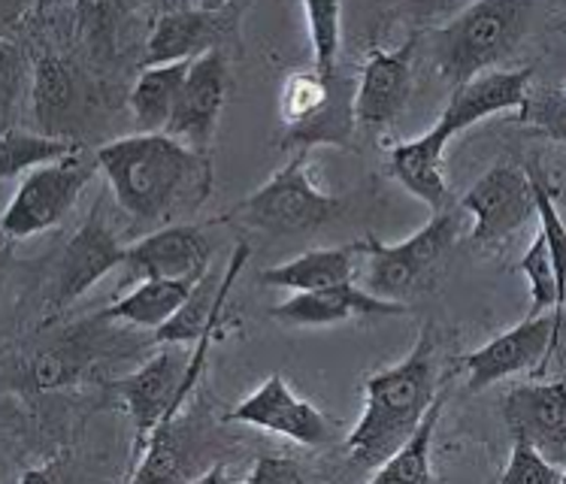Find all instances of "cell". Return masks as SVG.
<instances>
[{
    "label": "cell",
    "mask_w": 566,
    "mask_h": 484,
    "mask_svg": "<svg viewBox=\"0 0 566 484\" xmlns=\"http://www.w3.org/2000/svg\"><path fill=\"white\" fill-rule=\"evenodd\" d=\"M97 167L118 207L139 224L164 221L197 209L212 191V161L170 134H134L97 149Z\"/></svg>",
    "instance_id": "obj_1"
},
{
    "label": "cell",
    "mask_w": 566,
    "mask_h": 484,
    "mask_svg": "<svg viewBox=\"0 0 566 484\" xmlns=\"http://www.w3.org/2000/svg\"><path fill=\"white\" fill-rule=\"evenodd\" d=\"M440 355L433 327L424 324L418 343L400 364L376 369L364 381V412L346 436L355 466L379 470L394 451L416 436L421 421L440 400Z\"/></svg>",
    "instance_id": "obj_2"
},
{
    "label": "cell",
    "mask_w": 566,
    "mask_h": 484,
    "mask_svg": "<svg viewBox=\"0 0 566 484\" xmlns=\"http://www.w3.org/2000/svg\"><path fill=\"white\" fill-rule=\"evenodd\" d=\"M524 12L515 0H482L442 24L433 34V61L451 92L506 59L524 31Z\"/></svg>",
    "instance_id": "obj_3"
},
{
    "label": "cell",
    "mask_w": 566,
    "mask_h": 484,
    "mask_svg": "<svg viewBox=\"0 0 566 484\" xmlns=\"http://www.w3.org/2000/svg\"><path fill=\"white\" fill-rule=\"evenodd\" d=\"M461 236V219L458 212H437L433 219L412 233L403 242H379L367 236L358 240V254L367 257V276H364V288L381 297V301L400 303L428 282L437 266L446 261L451 245Z\"/></svg>",
    "instance_id": "obj_4"
},
{
    "label": "cell",
    "mask_w": 566,
    "mask_h": 484,
    "mask_svg": "<svg viewBox=\"0 0 566 484\" xmlns=\"http://www.w3.org/2000/svg\"><path fill=\"white\" fill-rule=\"evenodd\" d=\"M339 209V197L327 194L313 182L306 170V151H297L276 176H270L243 203H237L228 219L266 233H303L327 224Z\"/></svg>",
    "instance_id": "obj_5"
},
{
    "label": "cell",
    "mask_w": 566,
    "mask_h": 484,
    "mask_svg": "<svg viewBox=\"0 0 566 484\" xmlns=\"http://www.w3.org/2000/svg\"><path fill=\"white\" fill-rule=\"evenodd\" d=\"M188 364L179 348H164L155 358L146 360L143 367L134 369L130 376L118 379L113 388L127 406V412L134 418V463L139 466L143 454L149 449L151 436L161 427L174 424L176 412L182 409V381L188 376Z\"/></svg>",
    "instance_id": "obj_6"
},
{
    "label": "cell",
    "mask_w": 566,
    "mask_h": 484,
    "mask_svg": "<svg viewBox=\"0 0 566 484\" xmlns=\"http://www.w3.org/2000/svg\"><path fill=\"white\" fill-rule=\"evenodd\" d=\"M92 176L94 170L82 155L28 173L3 212V233L10 240H28L59 228L70 209L76 207L82 188L92 182Z\"/></svg>",
    "instance_id": "obj_7"
},
{
    "label": "cell",
    "mask_w": 566,
    "mask_h": 484,
    "mask_svg": "<svg viewBox=\"0 0 566 484\" xmlns=\"http://www.w3.org/2000/svg\"><path fill=\"white\" fill-rule=\"evenodd\" d=\"M461 209H467L473 215L470 242H475V245H500L509 236H515L524 224L539 219L531 170L509 161L494 164L461 197Z\"/></svg>",
    "instance_id": "obj_8"
},
{
    "label": "cell",
    "mask_w": 566,
    "mask_h": 484,
    "mask_svg": "<svg viewBox=\"0 0 566 484\" xmlns=\"http://www.w3.org/2000/svg\"><path fill=\"white\" fill-rule=\"evenodd\" d=\"M224 421L258 427V430L291 439V442L306 445V449H322V445H331L336 439L334 421L324 415L322 409L301 400L279 372L261 381L243 403L233 406L231 412L224 415Z\"/></svg>",
    "instance_id": "obj_9"
},
{
    "label": "cell",
    "mask_w": 566,
    "mask_h": 484,
    "mask_svg": "<svg viewBox=\"0 0 566 484\" xmlns=\"http://www.w3.org/2000/svg\"><path fill=\"white\" fill-rule=\"evenodd\" d=\"M564 327L560 312H545V315H527L524 322L515 324L506 334L494 336L491 343L470 351L463 358L467 369V388L470 391H485L491 385L533 369L543 364L557 348V336Z\"/></svg>",
    "instance_id": "obj_10"
},
{
    "label": "cell",
    "mask_w": 566,
    "mask_h": 484,
    "mask_svg": "<svg viewBox=\"0 0 566 484\" xmlns=\"http://www.w3.org/2000/svg\"><path fill=\"white\" fill-rule=\"evenodd\" d=\"M512 439L531 442L557 466H566V381L515 385L503 400Z\"/></svg>",
    "instance_id": "obj_11"
},
{
    "label": "cell",
    "mask_w": 566,
    "mask_h": 484,
    "mask_svg": "<svg viewBox=\"0 0 566 484\" xmlns=\"http://www.w3.org/2000/svg\"><path fill=\"white\" fill-rule=\"evenodd\" d=\"M224 97H228V61H224V52L216 49L203 59H197L188 70L167 134L195 151L209 155L216 130H219Z\"/></svg>",
    "instance_id": "obj_12"
},
{
    "label": "cell",
    "mask_w": 566,
    "mask_h": 484,
    "mask_svg": "<svg viewBox=\"0 0 566 484\" xmlns=\"http://www.w3.org/2000/svg\"><path fill=\"white\" fill-rule=\"evenodd\" d=\"M533 70H491L475 76L461 88H454L449 97V104L442 109V116L437 125L446 130V137H458L463 130H470L479 122H485L491 116L509 113L515 109L518 116H524L531 109L533 97L531 92Z\"/></svg>",
    "instance_id": "obj_13"
},
{
    "label": "cell",
    "mask_w": 566,
    "mask_h": 484,
    "mask_svg": "<svg viewBox=\"0 0 566 484\" xmlns=\"http://www.w3.org/2000/svg\"><path fill=\"white\" fill-rule=\"evenodd\" d=\"M416 46L418 36H409L403 46L394 52H385L379 46L370 49L358 76V101H355L358 125L364 130L388 127L409 104V94L416 85V76H412Z\"/></svg>",
    "instance_id": "obj_14"
},
{
    "label": "cell",
    "mask_w": 566,
    "mask_h": 484,
    "mask_svg": "<svg viewBox=\"0 0 566 484\" xmlns=\"http://www.w3.org/2000/svg\"><path fill=\"white\" fill-rule=\"evenodd\" d=\"M125 264L127 245H122L116 233L109 231V224L101 215V203H94L92 215L73 233V240L61 254L55 306L80 301L85 291H92L101 278Z\"/></svg>",
    "instance_id": "obj_15"
},
{
    "label": "cell",
    "mask_w": 566,
    "mask_h": 484,
    "mask_svg": "<svg viewBox=\"0 0 566 484\" xmlns=\"http://www.w3.org/2000/svg\"><path fill=\"white\" fill-rule=\"evenodd\" d=\"M212 261V245L197 224H167L127 245V278H200Z\"/></svg>",
    "instance_id": "obj_16"
},
{
    "label": "cell",
    "mask_w": 566,
    "mask_h": 484,
    "mask_svg": "<svg viewBox=\"0 0 566 484\" xmlns=\"http://www.w3.org/2000/svg\"><path fill=\"white\" fill-rule=\"evenodd\" d=\"M228 7H174L155 19L143 70L186 64L219 49Z\"/></svg>",
    "instance_id": "obj_17"
},
{
    "label": "cell",
    "mask_w": 566,
    "mask_h": 484,
    "mask_svg": "<svg viewBox=\"0 0 566 484\" xmlns=\"http://www.w3.org/2000/svg\"><path fill=\"white\" fill-rule=\"evenodd\" d=\"M406 315V303L381 301L367 288L339 285V288L294 294L285 303L270 306V318L285 327H331V324L352 322V318H388Z\"/></svg>",
    "instance_id": "obj_18"
},
{
    "label": "cell",
    "mask_w": 566,
    "mask_h": 484,
    "mask_svg": "<svg viewBox=\"0 0 566 484\" xmlns=\"http://www.w3.org/2000/svg\"><path fill=\"white\" fill-rule=\"evenodd\" d=\"M252 257V249L249 242H240L233 249L231 261L224 270L219 266H209L207 273L200 276V282L195 285V291L188 294V301L182 309L176 312V318L170 324H164L161 330L155 334V343L161 346H182V343H200V336L207 334L212 324L219 322L221 312H224V303L231 297L237 278L243 273V266L249 264Z\"/></svg>",
    "instance_id": "obj_19"
},
{
    "label": "cell",
    "mask_w": 566,
    "mask_h": 484,
    "mask_svg": "<svg viewBox=\"0 0 566 484\" xmlns=\"http://www.w3.org/2000/svg\"><path fill=\"white\" fill-rule=\"evenodd\" d=\"M449 137L440 125H433L428 134L406 139L388 149V170L409 194H416L421 203H428L433 212H442L449 200V182L442 173V155H446Z\"/></svg>",
    "instance_id": "obj_20"
},
{
    "label": "cell",
    "mask_w": 566,
    "mask_h": 484,
    "mask_svg": "<svg viewBox=\"0 0 566 484\" xmlns=\"http://www.w3.org/2000/svg\"><path fill=\"white\" fill-rule=\"evenodd\" d=\"M358 80L336 73L334 76V94L324 106L322 113L310 122L297 127H282L279 134V146L282 149H301L310 151L315 146H334V149H348L355 130H358Z\"/></svg>",
    "instance_id": "obj_21"
},
{
    "label": "cell",
    "mask_w": 566,
    "mask_h": 484,
    "mask_svg": "<svg viewBox=\"0 0 566 484\" xmlns=\"http://www.w3.org/2000/svg\"><path fill=\"white\" fill-rule=\"evenodd\" d=\"M355 254L358 245H339V249H313L294 261L276 264L264 270L258 282L270 288L297 291V294H313V291L339 288L352 285L355 278Z\"/></svg>",
    "instance_id": "obj_22"
},
{
    "label": "cell",
    "mask_w": 566,
    "mask_h": 484,
    "mask_svg": "<svg viewBox=\"0 0 566 484\" xmlns=\"http://www.w3.org/2000/svg\"><path fill=\"white\" fill-rule=\"evenodd\" d=\"M197 282L200 278H146L130 294L106 306L101 312V322H127L158 334L164 324L174 322L176 312L186 306Z\"/></svg>",
    "instance_id": "obj_23"
},
{
    "label": "cell",
    "mask_w": 566,
    "mask_h": 484,
    "mask_svg": "<svg viewBox=\"0 0 566 484\" xmlns=\"http://www.w3.org/2000/svg\"><path fill=\"white\" fill-rule=\"evenodd\" d=\"M191 64L195 61L149 67L139 73V80L130 88V113H134L139 134H167V125L174 118L176 101H179V92L186 85Z\"/></svg>",
    "instance_id": "obj_24"
},
{
    "label": "cell",
    "mask_w": 566,
    "mask_h": 484,
    "mask_svg": "<svg viewBox=\"0 0 566 484\" xmlns=\"http://www.w3.org/2000/svg\"><path fill=\"white\" fill-rule=\"evenodd\" d=\"M446 403H449V388H442L440 400L433 403L428 418L421 421L416 436L409 439L403 449L394 451L391 457L373 473L367 484H437L433 457L430 454H433V436H437V427H440V418L446 412Z\"/></svg>",
    "instance_id": "obj_25"
},
{
    "label": "cell",
    "mask_w": 566,
    "mask_h": 484,
    "mask_svg": "<svg viewBox=\"0 0 566 484\" xmlns=\"http://www.w3.org/2000/svg\"><path fill=\"white\" fill-rule=\"evenodd\" d=\"M73 155H82V146L76 139L7 127L0 137V173H3V179H15V176L34 173L49 164L67 161Z\"/></svg>",
    "instance_id": "obj_26"
},
{
    "label": "cell",
    "mask_w": 566,
    "mask_h": 484,
    "mask_svg": "<svg viewBox=\"0 0 566 484\" xmlns=\"http://www.w3.org/2000/svg\"><path fill=\"white\" fill-rule=\"evenodd\" d=\"M31 94H34V118L40 134L61 137V122L73 113V104H76V85H73L67 64L55 55L36 61Z\"/></svg>",
    "instance_id": "obj_27"
},
{
    "label": "cell",
    "mask_w": 566,
    "mask_h": 484,
    "mask_svg": "<svg viewBox=\"0 0 566 484\" xmlns=\"http://www.w3.org/2000/svg\"><path fill=\"white\" fill-rule=\"evenodd\" d=\"M339 73V70H336ZM336 73H318V70H301L291 73L289 80L282 82L279 92V116H282V127H297L303 122H310L322 113L331 94H334V76Z\"/></svg>",
    "instance_id": "obj_28"
},
{
    "label": "cell",
    "mask_w": 566,
    "mask_h": 484,
    "mask_svg": "<svg viewBox=\"0 0 566 484\" xmlns=\"http://www.w3.org/2000/svg\"><path fill=\"white\" fill-rule=\"evenodd\" d=\"M303 19L313 46V70L331 76L343 52V3H303Z\"/></svg>",
    "instance_id": "obj_29"
},
{
    "label": "cell",
    "mask_w": 566,
    "mask_h": 484,
    "mask_svg": "<svg viewBox=\"0 0 566 484\" xmlns=\"http://www.w3.org/2000/svg\"><path fill=\"white\" fill-rule=\"evenodd\" d=\"M518 270L527 276V285H531V312L527 315H545V312L564 315L566 303L560 285H557L555 261H552V252H548L543 236L531 242V249L518 261Z\"/></svg>",
    "instance_id": "obj_30"
},
{
    "label": "cell",
    "mask_w": 566,
    "mask_h": 484,
    "mask_svg": "<svg viewBox=\"0 0 566 484\" xmlns=\"http://www.w3.org/2000/svg\"><path fill=\"white\" fill-rule=\"evenodd\" d=\"M127 484H182V461H179L174 424L161 427L151 436L139 466L127 470Z\"/></svg>",
    "instance_id": "obj_31"
},
{
    "label": "cell",
    "mask_w": 566,
    "mask_h": 484,
    "mask_svg": "<svg viewBox=\"0 0 566 484\" xmlns=\"http://www.w3.org/2000/svg\"><path fill=\"white\" fill-rule=\"evenodd\" d=\"M85 367H88L85 348L73 346V343H61V346L43 348L40 355H34L31 381H34L36 391H59V388H67V385L80 379Z\"/></svg>",
    "instance_id": "obj_32"
},
{
    "label": "cell",
    "mask_w": 566,
    "mask_h": 484,
    "mask_svg": "<svg viewBox=\"0 0 566 484\" xmlns=\"http://www.w3.org/2000/svg\"><path fill=\"white\" fill-rule=\"evenodd\" d=\"M497 484H564V466L548 461L531 442L512 439L509 463Z\"/></svg>",
    "instance_id": "obj_33"
},
{
    "label": "cell",
    "mask_w": 566,
    "mask_h": 484,
    "mask_svg": "<svg viewBox=\"0 0 566 484\" xmlns=\"http://www.w3.org/2000/svg\"><path fill=\"white\" fill-rule=\"evenodd\" d=\"M521 122L533 125V130L539 137H548L566 146V104H560V97L555 92H545L539 97H533L531 109L521 116Z\"/></svg>",
    "instance_id": "obj_34"
},
{
    "label": "cell",
    "mask_w": 566,
    "mask_h": 484,
    "mask_svg": "<svg viewBox=\"0 0 566 484\" xmlns=\"http://www.w3.org/2000/svg\"><path fill=\"white\" fill-rule=\"evenodd\" d=\"M243 484H303L297 463L282 454H261Z\"/></svg>",
    "instance_id": "obj_35"
},
{
    "label": "cell",
    "mask_w": 566,
    "mask_h": 484,
    "mask_svg": "<svg viewBox=\"0 0 566 484\" xmlns=\"http://www.w3.org/2000/svg\"><path fill=\"white\" fill-rule=\"evenodd\" d=\"M19 484H67L64 482V475L55 463H49V466H34V470H24Z\"/></svg>",
    "instance_id": "obj_36"
},
{
    "label": "cell",
    "mask_w": 566,
    "mask_h": 484,
    "mask_svg": "<svg viewBox=\"0 0 566 484\" xmlns=\"http://www.w3.org/2000/svg\"><path fill=\"white\" fill-rule=\"evenodd\" d=\"M182 484H231V478H228V466H224V463H216V466H209L203 475H197V478Z\"/></svg>",
    "instance_id": "obj_37"
},
{
    "label": "cell",
    "mask_w": 566,
    "mask_h": 484,
    "mask_svg": "<svg viewBox=\"0 0 566 484\" xmlns=\"http://www.w3.org/2000/svg\"><path fill=\"white\" fill-rule=\"evenodd\" d=\"M557 97H560V104H566V82H564V85H560V88H557Z\"/></svg>",
    "instance_id": "obj_38"
},
{
    "label": "cell",
    "mask_w": 566,
    "mask_h": 484,
    "mask_svg": "<svg viewBox=\"0 0 566 484\" xmlns=\"http://www.w3.org/2000/svg\"><path fill=\"white\" fill-rule=\"evenodd\" d=\"M564 484H566V466H564Z\"/></svg>",
    "instance_id": "obj_39"
},
{
    "label": "cell",
    "mask_w": 566,
    "mask_h": 484,
    "mask_svg": "<svg viewBox=\"0 0 566 484\" xmlns=\"http://www.w3.org/2000/svg\"><path fill=\"white\" fill-rule=\"evenodd\" d=\"M125 484H127V478H125Z\"/></svg>",
    "instance_id": "obj_40"
}]
</instances>
